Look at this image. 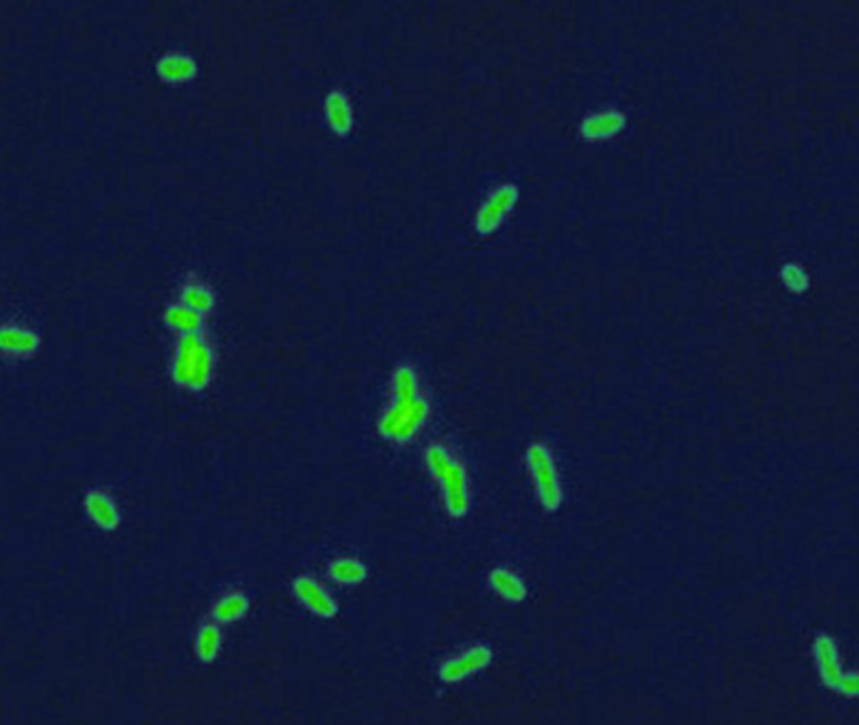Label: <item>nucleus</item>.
<instances>
[{
	"label": "nucleus",
	"mask_w": 859,
	"mask_h": 725,
	"mask_svg": "<svg viewBox=\"0 0 859 725\" xmlns=\"http://www.w3.org/2000/svg\"><path fill=\"white\" fill-rule=\"evenodd\" d=\"M428 417L430 403L422 393L417 371L400 366L391 378L390 402L378 422L381 437L391 444H408L422 432Z\"/></svg>",
	"instance_id": "obj_1"
},
{
	"label": "nucleus",
	"mask_w": 859,
	"mask_h": 725,
	"mask_svg": "<svg viewBox=\"0 0 859 725\" xmlns=\"http://www.w3.org/2000/svg\"><path fill=\"white\" fill-rule=\"evenodd\" d=\"M425 465L438 486L445 511L452 517H464L470 509V480L465 465L442 444L427 447Z\"/></svg>",
	"instance_id": "obj_2"
},
{
	"label": "nucleus",
	"mask_w": 859,
	"mask_h": 725,
	"mask_svg": "<svg viewBox=\"0 0 859 725\" xmlns=\"http://www.w3.org/2000/svg\"><path fill=\"white\" fill-rule=\"evenodd\" d=\"M214 370V348L204 333L178 336L170 363L175 385L187 392H202L210 385Z\"/></svg>",
	"instance_id": "obj_3"
},
{
	"label": "nucleus",
	"mask_w": 859,
	"mask_h": 725,
	"mask_svg": "<svg viewBox=\"0 0 859 725\" xmlns=\"http://www.w3.org/2000/svg\"><path fill=\"white\" fill-rule=\"evenodd\" d=\"M527 465L542 506L549 511L558 509L563 501V489L551 450L546 445H531L527 450Z\"/></svg>",
	"instance_id": "obj_4"
},
{
	"label": "nucleus",
	"mask_w": 859,
	"mask_h": 725,
	"mask_svg": "<svg viewBox=\"0 0 859 725\" xmlns=\"http://www.w3.org/2000/svg\"><path fill=\"white\" fill-rule=\"evenodd\" d=\"M814 653H816L819 673H821L824 682L831 689L839 690V692H843L848 697H856V694H858L856 673L843 672L841 660H839L838 648H836L833 638L826 637V635L819 637L816 640V645H814Z\"/></svg>",
	"instance_id": "obj_5"
},
{
	"label": "nucleus",
	"mask_w": 859,
	"mask_h": 725,
	"mask_svg": "<svg viewBox=\"0 0 859 725\" xmlns=\"http://www.w3.org/2000/svg\"><path fill=\"white\" fill-rule=\"evenodd\" d=\"M41 348V336L27 324L7 321L0 324V358L29 360Z\"/></svg>",
	"instance_id": "obj_6"
},
{
	"label": "nucleus",
	"mask_w": 859,
	"mask_h": 725,
	"mask_svg": "<svg viewBox=\"0 0 859 725\" xmlns=\"http://www.w3.org/2000/svg\"><path fill=\"white\" fill-rule=\"evenodd\" d=\"M84 512L94 527L105 533H113L121 524L120 504L113 492L105 487H93L86 492L83 501Z\"/></svg>",
	"instance_id": "obj_7"
},
{
	"label": "nucleus",
	"mask_w": 859,
	"mask_h": 725,
	"mask_svg": "<svg viewBox=\"0 0 859 725\" xmlns=\"http://www.w3.org/2000/svg\"><path fill=\"white\" fill-rule=\"evenodd\" d=\"M516 199V188L512 185H502V187L495 188L494 192L490 193L477 210L475 229L479 230L480 234H490V232L499 229L507 214L516 204Z\"/></svg>",
	"instance_id": "obj_8"
},
{
	"label": "nucleus",
	"mask_w": 859,
	"mask_h": 725,
	"mask_svg": "<svg viewBox=\"0 0 859 725\" xmlns=\"http://www.w3.org/2000/svg\"><path fill=\"white\" fill-rule=\"evenodd\" d=\"M492 660V653L489 648L484 645H475V647L467 648L464 652L453 655L448 658L447 662L443 663L438 670V677L445 684H457L462 680L469 679L480 670H484Z\"/></svg>",
	"instance_id": "obj_9"
},
{
	"label": "nucleus",
	"mask_w": 859,
	"mask_h": 725,
	"mask_svg": "<svg viewBox=\"0 0 859 725\" xmlns=\"http://www.w3.org/2000/svg\"><path fill=\"white\" fill-rule=\"evenodd\" d=\"M292 591L297 601L301 603L309 613L319 618H333L338 613V605L329 591L324 588L318 579L311 576H301L294 581Z\"/></svg>",
	"instance_id": "obj_10"
},
{
	"label": "nucleus",
	"mask_w": 859,
	"mask_h": 725,
	"mask_svg": "<svg viewBox=\"0 0 859 725\" xmlns=\"http://www.w3.org/2000/svg\"><path fill=\"white\" fill-rule=\"evenodd\" d=\"M324 120L328 123L329 130L336 135L343 136L353 130L355 126V108L353 101L343 89H333L326 96L323 105Z\"/></svg>",
	"instance_id": "obj_11"
},
{
	"label": "nucleus",
	"mask_w": 859,
	"mask_h": 725,
	"mask_svg": "<svg viewBox=\"0 0 859 725\" xmlns=\"http://www.w3.org/2000/svg\"><path fill=\"white\" fill-rule=\"evenodd\" d=\"M155 68H157L158 76L165 83H188L197 74L195 59L188 54L180 53V51L163 54L162 58L158 59Z\"/></svg>",
	"instance_id": "obj_12"
},
{
	"label": "nucleus",
	"mask_w": 859,
	"mask_h": 725,
	"mask_svg": "<svg viewBox=\"0 0 859 725\" xmlns=\"http://www.w3.org/2000/svg\"><path fill=\"white\" fill-rule=\"evenodd\" d=\"M163 321L167 324V328L172 329L177 336H187V334H197L204 331V316L195 313L180 301L167 306L165 313H163Z\"/></svg>",
	"instance_id": "obj_13"
},
{
	"label": "nucleus",
	"mask_w": 859,
	"mask_h": 725,
	"mask_svg": "<svg viewBox=\"0 0 859 725\" xmlns=\"http://www.w3.org/2000/svg\"><path fill=\"white\" fill-rule=\"evenodd\" d=\"M178 301L205 318L214 309V291L197 277H188L187 281L183 282L182 287H180V299Z\"/></svg>",
	"instance_id": "obj_14"
},
{
	"label": "nucleus",
	"mask_w": 859,
	"mask_h": 725,
	"mask_svg": "<svg viewBox=\"0 0 859 725\" xmlns=\"http://www.w3.org/2000/svg\"><path fill=\"white\" fill-rule=\"evenodd\" d=\"M490 585L495 593L511 603H519L527 595L526 585L511 569L499 568L490 573Z\"/></svg>",
	"instance_id": "obj_15"
},
{
	"label": "nucleus",
	"mask_w": 859,
	"mask_h": 725,
	"mask_svg": "<svg viewBox=\"0 0 859 725\" xmlns=\"http://www.w3.org/2000/svg\"><path fill=\"white\" fill-rule=\"evenodd\" d=\"M329 578L343 586L360 585L366 578V566L356 558H338L329 564Z\"/></svg>",
	"instance_id": "obj_16"
},
{
	"label": "nucleus",
	"mask_w": 859,
	"mask_h": 725,
	"mask_svg": "<svg viewBox=\"0 0 859 725\" xmlns=\"http://www.w3.org/2000/svg\"><path fill=\"white\" fill-rule=\"evenodd\" d=\"M249 601L245 598L244 593L240 591H232L229 595L222 596L214 605V620L215 623H234L240 620L247 613Z\"/></svg>",
	"instance_id": "obj_17"
},
{
	"label": "nucleus",
	"mask_w": 859,
	"mask_h": 725,
	"mask_svg": "<svg viewBox=\"0 0 859 725\" xmlns=\"http://www.w3.org/2000/svg\"><path fill=\"white\" fill-rule=\"evenodd\" d=\"M222 645V632L219 623H205L195 637V652L202 662H214Z\"/></svg>",
	"instance_id": "obj_18"
}]
</instances>
